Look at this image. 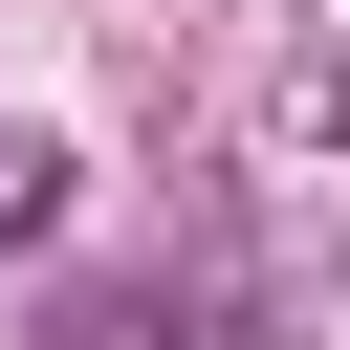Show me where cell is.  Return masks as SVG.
Returning <instances> with one entry per match:
<instances>
[{
  "mask_svg": "<svg viewBox=\"0 0 350 350\" xmlns=\"http://www.w3.org/2000/svg\"><path fill=\"white\" fill-rule=\"evenodd\" d=\"M306 131H350V66H306Z\"/></svg>",
  "mask_w": 350,
  "mask_h": 350,
  "instance_id": "1",
  "label": "cell"
}]
</instances>
